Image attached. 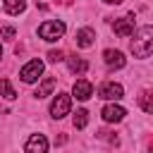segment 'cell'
<instances>
[{
  "label": "cell",
  "mask_w": 153,
  "mask_h": 153,
  "mask_svg": "<svg viewBox=\"0 0 153 153\" xmlns=\"http://www.w3.org/2000/svg\"><path fill=\"white\" fill-rule=\"evenodd\" d=\"M153 50V29L151 26H141L136 38L131 41V53L136 57H148Z\"/></svg>",
  "instance_id": "6da1fadb"
},
{
  "label": "cell",
  "mask_w": 153,
  "mask_h": 153,
  "mask_svg": "<svg viewBox=\"0 0 153 153\" xmlns=\"http://www.w3.org/2000/svg\"><path fill=\"white\" fill-rule=\"evenodd\" d=\"M62 33H65V24L57 22V19L43 22V24L38 26V36H41L43 41H57V38H62Z\"/></svg>",
  "instance_id": "7a4b0ae2"
},
{
  "label": "cell",
  "mask_w": 153,
  "mask_h": 153,
  "mask_svg": "<svg viewBox=\"0 0 153 153\" xmlns=\"http://www.w3.org/2000/svg\"><path fill=\"white\" fill-rule=\"evenodd\" d=\"M41 74H43V62H41V60H31V62H26V65L22 67V72H19V76H22L24 84H33Z\"/></svg>",
  "instance_id": "3957f363"
},
{
  "label": "cell",
  "mask_w": 153,
  "mask_h": 153,
  "mask_svg": "<svg viewBox=\"0 0 153 153\" xmlns=\"http://www.w3.org/2000/svg\"><path fill=\"white\" fill-rule=\"evenodd\" d=\"M69 108H72V98H69L67 93H57L55 100L50 103V115H53L55 120H60V117H65V115L69 112Z\"/></svg>",
  "instance_id": "277c9868"
},
{
  "label": "cell",
  "mask_w": 153,
  "mask_h": 153,
  "mask_svg": "<svg viewBox=\"0 0 153 153\" xmlns=\"http://www.w3.org/2000/svg\"><path fill=\"white\" fill-rule=\"evenodd\" d=\"M98 96L105 98V100H120V98H124V88L120 84H115V81H108V84H103L98 88Z\"/></svg>",
  "instance_id": "5b68a950"
},
{
  "label": "cell",
  "mask_w": 153,
  "mask_h": 153,
  "mask_svg": "<svg viewBox=\"0 0 153 153\" xmlns=\"http://www.w3.org/2000/svg\"><path fill=\"white\" fill-rule=\"evenodd\" d=\"M24 151H26V153H45V151H48V139H45L43 134H33V136H29Z\"/></svg>",
  "instance_id": "8992f818"
},
{
  "label": "cell",
  "mask_w": 153,
  "mask_h": 153,
  "mask_svg": "<svg viewBox=\"0 0 153 153\" xmlns=\"http://www.w3.org/2000/svg\"><path fill=\"white\" fill-rule=\"evenodd\" d=\"M115 33L122 36V38L131 36V33H134V14L122 17V19H115Z\"/></svg>",
  "instance_id": "52a82bcc"
},
{
  "label": "cell",
  "mask_w": 153,
  "mask_h": 153,
  "mask_svg": "<svg viewBox=\"0 0 153 153\" xmlns=\"http://www.w3.org/2000/svg\"><path fill=\"white\" fill-rule=\"evenodd\" d=\"M103 60H105V65L110 67V69H122L124 67V55L120 53V50H112V48H108L105 53H103Z\"/></svg>",
  "instance_id": "ba28073f"
},
{
  "label": "cell",
  "mask_w": 153,
  "mask_h": 153,
  "mask_svg": "<svg viewBox=\"0 0 153 153\" xmlns=\"http://www.w3.org/2000/svg\"><path fill=\"white\" fill-rule=\"evenodd\" d=\"M100 115H103V120L105 122H120V120H124V115H127V110L122 108V105H105L103 110H100Z\"/></svg>",
  "instance_id": "9c48e42d"
},
{
  "label": "cell",
  "mask_w": 153,
  "mask_h": 153,
  "mask_svg": "<svg viewBox=\"0 0 153 153\" xmlns=\"http://www.w3.org/2000/svg\"><path fill=\"white\" fill-rule=\"evenodd\" d=\"M72 93H74L79 100H88V98L93 96V86H91V81H86V79H76Z\"/></svg>",
  "instance_id": "30bf717a"
},
{
  "label": "cell",
  "mask_w": 153,
  "mask_h": 153,
  "mask_svg": "<svg viewBox=\"0 0 153 153\" xmlns=\"http://www.w3.org/2000/svg\"><path fill=\"white\" fill-rule=\"evenodd\" d=\"M93 38H96L93 29H79L76 31V45L79 48H91L93 45Z\"/></svg>",
  "instance_id": "8fae6325"
},
{
  "label": "cell",
  "mask_w": 153,
  "mask_h": 153,
  "mask_svg": "<svg viewBox=\"0 0 153 153\" xmlns=\"http://www.w3.org/2000/svg\"><path fill=\"white\" fill-rule=\"evenodd\" d=\"M53 88H55V79H53V76H48V79H43V81H41V86L36 88V93H33V96H36V98H45V96H50V91H53Z\"/></svg>",
  "instance_id": "7c38bea8"
},
{
  "label": "cell",
  "mask_w": 153,
  "mask_h": 153,
  "mask_svg": "<svg viewBox=\"0 0 153 153\" xmlns=\"http://www.w3.org/2000/svg\"><path fill=\"white\" fill-rule=\"evenodd\" d=\"M24 7H26V0H5L7 14H19V12H24Z\"/></svg>",
  "instance_id": "4fadbf2b"
},
{
  "label": "cell",
  "mask_w": 153,
  "mask_h": 153,
  "mask_svg": "<svg viewBox=\"0 0 153 153\" xmlns=\"http://www.w3.org/2000/svg\"><path fill=\"white\" fill-rule=\"evenodd\" d=\"M67 62H69V69H72L74 74H81V72H86V67H88V65H86L81 57H76V55H72Z\"/></svg>",
  "instance_id": "5bb4252c"
},
{
  "label": "cell",
  "mask_w": 153,
  "mask_h": 153,
  "mask_svg": "<svg viewBox=\"0 0 153 153\" xmlns=\"http://www.w3.org/2000/svg\"><path fill=\"white\" fill-rule=\"evenodd\" d=\"M0 96H5L7 100H14L17 98V93H14V88H12V84L7 79H0Z\"/></svg>",
  "instance_id": "9a60e30c"
},
{
  "label": "cell",
  "mask_w": 153,
  "mask_h": 153,
  "mask_svg": "<svg viewBox=\"0 0 153 153\" xmlns=\"http://www.w3.org/2000/svg\"><path fill=\"white\" fill-rule=\"evenodd\" d=\"M88 124V112L86 110H76V115H74V127L76 129H84Z\"/></svg>",
  "instance_id": "2e32d148"
},
{
  "label": "cell",
  "mask_w": 153,
  "mask_h": 153,
  "mask_svg": "<svg viewBox=\"0 0 153 153\" xmlns=\"http://www.w3.org/2000/svg\"><path fill=\"white\" fill-rule=\"evenodd\" d=\"M141 108H143V112H153V103H151V91H143V93H141Z\"/></svg>",
  "instance_id": "e0dca14e"
},
{
  "label": "cell",
  "mask_w": 153,
  "mask_h": 153,
  "mask_svg": "<svg viewBox=\"0 0 153 153\" xmlns=\"http://www.w3.org/2000/svg\"><path fill=\"white\" fill-rule=\"evenodd\" d=\"M48 60H50V62H62V60H65V57H62V50H50V53H48Z\"/></svg>",
  "instance_id": "ac0fdd59"
},
{
  "label": "cell",
  "mask_w": 153,
  "mask_h": 153,
  "mask_svg": "<svg viewBox=\"0 0 153 153\" xmlns=\"http://www.w3.org/2000/svg\"><path fill=\"white\" fill-rule=\"evenodd\" d=\"M0 36H2V38H12V36H14V29H12V26H2V29H0Z\"/></svg>",
  "instance_id": "d6986e66"
},
{
  "label": "cell",
  "mask_w": 153,
  "mask_h": 153,
  "mask_svg": "<svg viewBox=\"0 0 153 153\" xmlns=\"http://www.w3.org/2000/svg\"><path fill=\"white\" fill-rule=\"evenodd\" d=\"M103 2H110V5H120L122 0H103Z\"/></svg>",
  "instance_id": "ffe728a7"
},
{
  "label": "cell",
  "mask_w": 153,
  "mask_h": 153,
  "mask_svg": "<svg viewBox=\"0 0 153 153\" xmlns=\"http://www.w3.org/2000/svg\"><path fill=\"white\" fill-rule=\"evenodd\" d=\"M0 57H2V48H0Z\"/></svg>",
  "instance_id": "44dd1931"
}]
</instances>
